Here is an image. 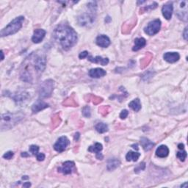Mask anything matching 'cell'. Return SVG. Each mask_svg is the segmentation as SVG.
<instances>
[{"instance_id":"cell-1","label":"cell","mask_w":188,"mask_h":188,"mask_svg":"<svg viewBox=\"0 0 188 188\" xmlns=\"http://www.w3.org/2000/svg\"><path fill=\"white\" fill-rule=\"evenodd\" d=\"M46 55L42 53H32L23 64L21 71V79L27 83H33L35 77H38L46 69Z\"/></svg>"},{"instance_id":"cell-2","label":"cell","mask_w":188,"mask_h":188,"mask_svg":"<svg viewBox=\"0 0 188 188\" xmlns=\"http://www.w3.org/2000/svg\"><path fill=\"white\" fill-rule=\"evenodd\" d=\"M54 38L65 50L71 49L77 41V33L73 28L67 25L57 26L54 31Z\"/></svg>"},{"instance_id":"cell-3","label":"cell","mask_w":188,"mask_h":188,"mask_svg":"<svg viewBox=\"0 0 188 188\" xmlns=\"http://www.w3.org/2000/svg\"><path fill=\"white\" fill-rule=\"evenodd\" d=\"M25 117L22 113H5L1 116V129L2 131L13 128L14 126L19 123Z\"/></svg>"},{"instance_id":"cell-4","label":"cell","mask_w":188,"mask_h":188,"mask_svg":"<svg viewBox=\"0 0 188 188\" xmlns=\"http://www.w3.org/2000/svg\"><path fill=\"white\" fill-rule=\"evenodd\" d=\"M24 21H25V17L24 16H19L16 18L7 27H5L4 29H2L1 33H0L1 37L11 35L16 33L22 27Z\"/></svg>"},{"instance_id":"cell-5","label":"cell","mask_w":188,"mask_h":188,"mask_svg":"<svg viewBox=\"0 0 188 188\" xmlns=\"http://www.w3.org/2000/svg\"><path fill=\"white\" fill-rule=\"evenodd\" d=\"M55 87V82L47 79L41 84L39 87V96L41 98H49L51 96Z\"/></svg>"},{"instance_id":"cell-6","label":"cell","mask_w":188,"mask_h":188,"mask_svg":"<svg viewBox=\"0 0 188 188\" xmlns=\"http://www.w3.org/2000/svg\"><path fill=\"white\" fill-rule=\"evenodd\" d=\"M96 11H92L90 13H85L82 14L78 18V22L81 26H88L90 25H93L96 19V16L94 13Z\"/></svg>"},{"instance_id":"cell-7","label":"cell","mask_w":188,"mask_h":188,"mask_svg":"<svg viewBox=\"0 0 188 188\" xmlns=\"http://www.w3.org/2000/svg\"><path fill=\"white\" fill-rule=\"evenodd\" d=\"M161 27V21L159 19H155L149 23L144 29V32L150 36L154 35L159 33Z\"/></svg>"},{"instance_id":"cell-8","label":"cell","mask_w":188,"mask_h":188,"mask_svg":"<svg viewBox=\"0 0 188 188\" xmlns=\"http://www.w3.org/2000/svg\"><path fill=\"white\" fill-rule=\"evenodd\" d=\"M69 140L66 137H65V136H63V137H60L57 140V141L56 142L55 145H54V149L57 152H63V151H65V149H66L68 145H69Z\"/></svg>"},{"instance_id":"cell-9","label":"cell","mask_w":188,"mask_h":188,"mask_svg":"<svg viewBox=\"0 0 188 188\" xmlns=\"http://www.w3.org/2000/svg\"><path fill=\"white\" fill-rule=\"evenodd\" d=\"M75 170V164L74 162L67 161L63 164V165L58 168V171L63 173V174H71Z\"/></svg>"},{"instance_id":"cell-10","label":"cell","mask_w":188,"mask_h":188,"mask_svg":"<svg viewBox=\"0 0 188 188\" xmlns=\"http://www.w3.org/2000/svg\"><path fill=\"white\" fill-rule=\"evenodd\" d=\"M46 31L44 29H38L34 31L33 38H32V41L35 43H39L40 42L43 41L46 35Z\"/></svg>"},{"instance_id":"cell-11","label":"cell","mask_w":188,"mask_h":188,"mask_svg":"<svg viewBox=\"0 0 188 188\" xmlns=\"http://www.w3.org/2000/svg\"><path fill=\"white\" fill-rule=\"evenodd\" d=\"M49 107V105L42 100H37L32 107V111L33 113H37L38 112L43 110L46 108Z\"/></svg>"},{"instance_id":"cell-12","label":"cell","mask_w":188,"mask_h":188,"mask_svg":"<svg viewBox=\"0 0 188 188\" xmlns=\"http://www.w3.org/2000/svg\"><path fill=\"white\" fill-rule=\"evenodd\" d=\"M173 11V7L172 2H168L165 4V5L163 7V8H162V12H163V16L167 20L171 19Z\"/></svg>"},{"instance_id":"cell-13","label":"cell","mask_w":188,"mask_h":188,"mask_svg":"<svg viewBox=\"0 0 188 188\" xmlns=\"http://www.w3.org/2000/svg\"><path fill=\"white\" fill-rule=\"evenodd\" d=\"M163 58L165 61L169 63H174L177 62L180 58L179 53L177 52H166L163 55Z\"/></svg>"},{"instance_id":"cell-14","label":"cell","mask_w":188,"mask_h":188,"mask_svg":"<svg viewBox=\"0 0 188 188\" xmlns=\"http://www.w3.org/2000/svg\"><path fill=\"white\" fill-rule=\"evenodd\" d=\"M96 43L99 47L107 48L110 44V40L107 36L105 35H101L96 38Z\"/></svg>"},{"instance_id":"cell-15","label":"cell","mask_w":188,"mask_h":188,"mask_svg":"<svg viewBox=\"0 0 188 188\" xmlns=\"http://www.w3.org/2000/svg\"><path fill=\"white\" fill-rule=\"evenodd\" d=\"M103 149L102 145L99 143H96L94 144L93 145H91L88 148V151H91V152H94L96 154V157L97 159H102L103 156L100 153V151H101Z\"/></svg>"},{"instance_id":"cell-16","label":"cell","mask_w":188,"mask_h":188,"mask_svg":"<svg viewBox=\"0 0 188 188\" xmlns=\"http://www.w3.org/2000/svg\"><path fill=\"white\" fill-rule=\"evenodd\" d=\"M107 74V72L102 69L96 68V69H91L89 71V75L92 78H100L103 77Z\"/></svg>"},{"instance_id":"cell-17","label":"cell","mask_w":188,"mask_h":188,"mask_svg":"<svg viewBox=\"0 0 188 188\" xmlns=\"http://www.w3.org/2000/svg\"><path fill=\"white\" fill-rule=\"evenodd\" d=\"M169 154V149L166 145H162L160 146L157 148V151H156V155L157 157L160 158H164L166 157Z\"/></svg>"},{"instance_id":"cell-18","label":"cell","mask_w":188,"mask_h":188,"mask_svg":"<svg viewBox=\"0 0 188 188\" xmlns=\"http://www.w3.org/2000/svg\"><path fill=\"white\" fill-rule=\"evenodd\" d=\"M87 59L92 63H99L102 65H106L109 63V59L108 58H103V57H100V56H97V57H93L91 56H87Z\"/></svg>"},{"instance_id":"cell-19","label":"cell","mask_w":188,"mask_h":188,"mask_svg":"<svg viewBox=\"0 0 188 188\" xmlns=\"http://www.w3.org/2000/svg\"><path fill=\"white\" fill-rule=\"evenodd\" d=\"M146 45V41L143 38H138L135 40V45L132 48V50L135 51H138V50L141 49L145 46Z\"/></svg>"},{"instance_id":"cell-20","label":"cell","mask_w":188,"mask_h":188,"mask_svg":"<svg viewBox=\"0 0 188 188\" xmlns=\"http://www.w3.org/2000/svg\"><path fill=\"white\" fill-rule=\"evenodd\" d=\"M28 97H29V93L25 91H22V92H19V93L15 94V95L13 96V99L16 102L20 103V102H22V101L27 99Z\"/></svg>"},{"instance_id":"cell-21","label":"cell","mask_w":188,"mask_h":188,"mask_svg":"<svg viewBox=\"0 0 188 188\" xmlns=\"http://www.w3.org/2000/svg\"><path fill=\"white\" fill-rule=\"evenodd\" d=\"M120 165H121V162L118 159H115V158L110 159L109 160L107 161V168L108 171H114V170L116 169L118 167H119Z\"/></svg>"},{"instance_id":"cell-22","label":"cell","mask_w":188,"mask_h":188,"mask_svg":"<svg viewBox=\"0 0 188 188\" xmlns=\"http://www.w3.org/2000/svg\"><path fill=\"white\" fill-rule=\"evenodd\" d=\"M141 144L145 151H149V150H151L154 146V143L151 141H149V139L145 138V137H142L141 139Z\"/></svg>"},{"instance_id":"cell-23","label":"cell","mask_w":188,"mask_h":188,"mask_svg":"<svg viewBox=\"0 0 188 188\" xmlns=\"http://www.w3.org/2000/svg\"><path fill=\"white\" fill-rule=\"evenodd\" d=\"M136 25V19H132L131 21L126 22L125 25L123 26V33H129L131 29Z\"/></svg>"},{"instance_id":"cell-24","label":"cell","mask_w":188,"mask_h":188,"mask_svg":"<svg viewBox=\"0 0 188 188\" xmlns=\"http://www.w3.org/2000/svg\"><path fill=\"white\" fill-rule=\"evenodd\" d=\"M129 107L133 110L134 111L138 112L141 109V104L139 99H135L129 104Z\"/></svg>"},{"instance_id":"cell-25","label":"cell","mask_w":188,"mask_h":188,"mask_svg":"<svg viewBox=\"0 0 188 188\" xmlns=\"http://www.w3.org/2000/svg\"><path fill=\"white\" fill-rule=\"evenodd\" d=\"M141 157V154L138 152H134V151H129L126 156V159L128 162L129 161H137L139 157Z\"/></svg>"},{"instance_id":"cell-26","label":"cell","mask_w":188,"mask_h":188,"mask_svg":"<svg viewBox=\"0 0 188 188\" xmlns=\"http://www.w3.org/2000/svg\"><path fill=\"white\" fill-rule=\"evenodd\" d=\"M95 129L98 132L105 133L108 131V126L105 123H98L95 126Z\"/></svg>"},{"instance_id":"cell-27","label":"cell","mask_w":188,"mask_h":188,"mask_svg":"<svg viewBox=\"0 0 188 188\" xmlns=\"http://www.w3.org/2000/svg\"><path fill=\"white\" fill-rule=\"evenodd\" d=\"M151 55L149 54V55L145 56L144 58L142 59V60H141V68L142 69H143V68H145L146 65L150 63V61H151Z\"/></svg>"},{"instance_id":"cell-28","label":"cell","mask_w":188,"mask_h":188,"mask_svg":"<svg viewBox=\"0 0 188 188\" xmlns=\"http://www.w3.org/2000/svg\"><path fill=\"white\" fill-rule=\"evenodd\" d=\"M177 157L180 159V160L184 162L186 158H187V153H186L185 151H179V152H177Z\"/></svg>"},{"instance_id":"cell-29","label":"cell","mask_w":188,"mask_h":188,"mask_svg":"<svg viewBox=\"0 0 188 188\" xmlns=\"http://www.w3.org/2000/svg\"><path fill=\"white\" fill-rule=\"evenodd\" d=\"M83 115L86 118L91 116V108L88 106H85L83 109Z\"/></svg>"},{"instance_id":"cell-30","label":"cell","mask_w":188,"mask_h":188,"mask_svg":"<svg viewBox=\"0 0 188 188\" xmlns=\"http://www.w3.org/2000/svg\"><path fill=\"white\" fill-rule=\"evenodd\" d=\"M157 7V3L153 2L152 5H148L147 7H144L143 8H142V10H141V13H143V11L146 12L149 11V10H154V9H155Z\"/></svg>"},{"instance_id":"cell-31","label":"cell","mask_w":188,"mask_h":188,"mask_svg":"<svg viewBox=\"0 0 188 188\" xmlns=\"http://www.w3.org/2000/svg\"><path fill=\"white\" fill-rule=\"evenodd\" d=\"M38 151H39V147L38 145H32L30 147H29V151L33 154V155H37L38 154Z\"/></svg>"},{"instance_id":"cell-32","label":"cell","mask_w":188,"mask_h":188,"mask_svg":"<svg viewBox=\"0 0 188 188\" xmlns=\"http://www.w3.org/2000/svg\"><path fill=\"white\" fill-rule=\"evenodd\" d=\"M52 121H53V124L55 125V126H54V127H56L57 125L60 124V123L61 120H60V118L58 114H56L55 116L53 117Z\"/></svg>"},{"instance_id":"cell-33","label":"cell","mask_w":188,"mask_h":188,"mask_svg":"<svg viewBox=\"0 0 188 188\" xmlns=\"http://www.w3.org/2000/svg\"><path fill=\"white\" fill-rule=\"evenodd\" d=\"M63 104H64V105H65L74 106V107H75V106H77V104L75 102L74 100L71 99V98H69V99H67L65 101H64Z\"/></svg>"},{"instance_id":"cell-34","label":"cell","mask_w":188,"mask_h":188,"mask_svg":"<svg viewBox=\"0 0 188 188\" xmlns=\"http://www.w3.org/2000/svg\"><path fill=\"white\" fill-rule=\"evenodd\" d=\"M110 110V107L108 106H103L101 108H99V112L102 115H106L108 113Z\"/></svg>"},{"instance_id":"cell-35","label":"cell","mask_w":188,"mask_h":188,"mask_svg":"<svg viewBox=\"0 0 188 188\" xmlns=\"http://www.w3.org/2000/svg\"><path fill=\"white\" fill-rule=\"evenodd\" d=\"M145 163H140L139 165H137V167L135 168V173H138L139 171H143V170L145 169Z\"/></svg>"},{"instance_id":"cell-36","label":"cell","mask_w":188,"mask_h":188,"mask_svg":"<svg viewBox=\"0 0 188 188\" xmlns=\"http://www.w3.org/2000/svg\"><path fill=\"white\" fill-rule=\"evenodd\" d=\"M128 115H129V112L127 110H123L121 111V114H120V118L121 119H125L128 116Z\"/></svg>"},{"instance_id":"cell-37","label":"cell","mask_w":188,"mask_h":188,"mask_svg":"<svg viewBox=\"0 0 188 188\" xmlns=\"http://www.w3.org/2000/svg\"><path fill=\"white\" fill-rule=\"evenodd\" d=\"M13 157V151H7V153H5V154L3 155V157L5 158V159H11Z\"/></svg>"},{"instance_id":"cell-38","label":"cell","mask_w":188,"mask_h":188,"mask_svg":"<svg viewBox=\"0 0 188 188\" xmlns=\"http://www.w3.org/2000/svg\"><path fill=\"white\" fill-rule=\"evenodd\" d=\"M36 157H37V159L38 161H43L45 159V155L43 153H38L36 155Z\"/></svg>"},{"instance_id":"cell-39","label":"cell","mask_w":188,"mask_h":188,"mask_svg":"<svg viewBox=\"0 0 188 188\" xmlns=\"http://www.w3.org/2000/svg\"><path fill=\"white\" fill-rule=\"evenodd\" d=\"M87 56H88V52H87V51H83V52H81L80 54H79V57L80 59H84V58H85V57H87Z\"/></svg>"},{"instance_id":"cell-40","label":"cell","mask_w":188,"mask_h":188,"mask_svg":"<svg viewBox=\"0 0 188 188\" xmlns=\"http://www.w3.org/2000/svg\"><path fill=\"white\" fill-rule=\"evenodd\" d=\"M184 38L185 40H187V28L186 27L185 29V32H184Z\"/></svg>"},{"instance_id":"cell-41","label":"cell","mask_w":188,"mask_h":188,"mask_svg":"<svg viewBox=\"0 0 188 188\" xmlns=\"http://www.w3.org/2000/svg\"><path fill=\"white\" fill-rule=\"evenodd\" d=\"M31 186V184L29 183V182H26L25 184H24V185H23V187H30Z\"/></svg>"},{"instance_id":"cell-42","label":"cell","mask_w":188,"mask_h":188,"mask_svg":"<svg viewBox=\"0 0 188 188\" xmlns=\"http://www.w3.org/2000/svg\"><path fill=\"white\" fill-rule=\"evenodd\" d=\"M184 146H185V145H184V144L180 143V144H179V145H178V148H179V149L183 150L184 149Z\"/></svg>"},{"instance_id":"cell-43","label":"cell","mask_w":188,"mask_h":188,"mask_svg":"<svg viewBox=\"0 0 188 188\" xmlns=\"http://www.w3.org/2000/svg\"><path fill=\"white\" fill-rule=\"evenodd\" d=\"M21 156H22V157H29V154H28L27 152H23L21 153Z\"/></svg>"},{"instance_id":"cell-44","label":"cell","mask_w":188,"mask_h":188,"mask_svg":"<svg viewBox=\"0 0 188 188\" xmlns=\"http://www.w3.org/2000/svg\"><path fill=\"white\" fill-rule=\"evenodd\" d=\"M132 147H133L134 149H136V150H138V147H137V144H135H135H134V145H132Z\"/></svg>"},{"instance_id":"cell-45","label":"cell","mask_w":188,"mask_h":188,"mask_svg":"<svg viewBox=\"0 0 188 188\" xmlns=\"http://www.w3.org/2000/svg\"><path fill=\"white\" fill-rule=\"evenodd\" d=\"M1 52H2V60H4V54H3V51H2Z\"/></svg>"}]
</instances>
